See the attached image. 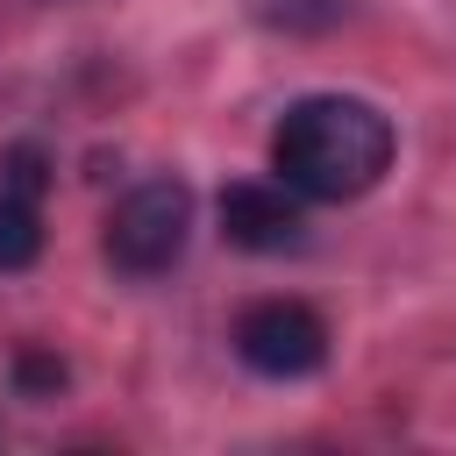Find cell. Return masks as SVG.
<instances>
[{
    "instance_id": "1",
    "label": "cell",
    "mask_w": 456,
    "mask_h": 456,
    "mask_svg": "<svg viewBox=\"0 0 456 456\" xmlns=\"http://www.w3.org/2000/svg\"><path fill=\"white\" fill-rule=\"evenodd\" d=\"M271 171L299 200H363L392 171V121L356 93H306L271 128Z\"/></svg>"
},
{
    "instance_id": "2",
    "label": "cell",
    "mask_w": 456,
    "mask_h": 456,
    "mask_svg": "<svg viewBox=\"0 0 456 456\" xmlns=\"http://www.w3.org/2000/svg\"><path fill=\"white\" fill-rule=\"evenodd\" d=\"M192 242V192L185 178H142L114 200L107 214V264L128 278H157L185 256Z\"/></svg>"
},
{
    "instance_id": "3",
    "label": "cell",
    "mask_w": 456,
    "mask_h": 456,
    "mask_svg": "<svg viewBox=\"0 0 456 456\" xmlns=\"http://www.w3.org/2000/svg\"><path fill=\"white\" fill-rule=\"evenodd\" d=\"M235 356L256 378H306L328 363V321L306 299H256L235 314Z\"/></svg>"
},
{
    "instance_id": "4",
    "label": "cell",
    "mask_w": 456,
    "mask_h": 456,
    "mask_svg": "<svg viewBox=\"0 0 456 456\" xmlns=\"http://www.w3.org/2000/svg\"><path fill=\"white\" fill-rule=\"evenodd\" d=\"M221 235L249 256H285L306 242V214H299V192L285 178H235L221 192Z\"/></svg>"
},
{
    "instance_id": "5",
    "label": "cell",
    "mask_w": 456,
    "mask_h": 456,
    "mask_svg": "<svg viewBox=\"0 0 456 456\" xmlns=\"http://www.w3.org/2000/svg\"><path fill=\"white\" fill-rule=\"evenodd\" d=\"M43 256V192L0 185V271H28Z\"/></svg>"
},
{
    "instance_id": "6",
    "label": "cell",
    "mask_w": 456,
    "mask_h": 456,
    "mask_svg": "<svg viewBox=\"0 0 456 456\" xmlns=\"http://www.w3.org/2000/svg\"><path fill=\"white\" fill-rule=\"evenodd\" d=\"M14 370H21V385H28V392L64 385V363H57V356H43V349H21V363H14Z\"/></svg>"
}]
</instances>
